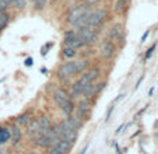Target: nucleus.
I'll use <instances>...</instances> for the list:
<instances>
[{
  "label": "nucleus",
  "instance_id": "nucleus-1",
  "mask_svg": "<svg viewBox=\"0 0 158 154\" xmlns=\"http://www.w3.org/2000/svg\"><path fill=\"white\" fill-rule=\"evenodd\" d=\"M81 126H83V123L80 121H77L74 118V115H72L60 121L57 125H53V129L57 136L60 137V140L67 142L70 144H74L77 142L78 130H80Z\"/></svg>",
  "mask_w": 158,
  "mask_h": 154
},
{
  "label": "nucleus",
  "instance_id": "nucleus-2",
  "mask_svg": "<svg viewBox=\"0 0 158 154\" xmlns=\"http://www.w3.org/2000/svg\"><path fill=\"white\" fill-rule=\"evenodd\" d=\"M93 111V100H87V98H80L78 102L76 104L74 109V118L77 121H80L81 123H84L85 121H88V116Z\"/></svg>",
  "mask_w": 158,
  "mask_h": 154
},
{
  "label": "nucleus",
  "instance_id": "nucleus-3",
  "mask_svg": "<svg viewBox=\"0 0 158 154\" xmlns=\"http://www.w3.org/2000/svg\"><path fill=\"white\" fill-rule=\"evenodd\" d=\"M106 38L110 39L112 42H115V45L118 46V49L123 48V45L126 44V36H125V30L123 25L120 23H115L109 27L106 32Z\"/></svg>",
  "mask_w": 158,
  "mask_h": 154
},
{
  "label": "nucleus",
  "instance_id": "nucleus-4",
  "mask_svg": "<svg viewBox=\"0 0 158 154\" xmlns=\"http://www.w3.org/2000/svg\"><path fill=\"white\" fill-rule=\"evenodd\" d=\"M116 50L118 46L115 45V42L108 38H104L98 45V55L102 60H110L116 55Z\"/></svg>",
  "mask_w": 158,
  "mask_h": 154
},
{
  "label": "nucleus",
  "instance_id": "nucleus-5",
  "mask_svg": "<svg viewBox=\"0 0 158 154\" xmlns=\"http://www.w3.org/2000/svg\"><path fill=\"white\" fill-rule=\"evenodd\" d=\"M108 10L105 7H101V9H95V10H91V14H89V23H88V27L91 28H95L98 30L101 25H104V23L108 20Z\"/></svg>",
  "mask_w": 158,
  "mask_h": 154
},
{
  "label": "nucleus",
  "instance_id": "nucleus-6",
  "mask_svg": "<svg viewBox=\"0 0 158 154\" xmlns=\"http://www.w3.org/2000/svg\"><path fill=\"white\" fill-rule=\"evenodd\" d=\"M76 32H77V35L83 39L85 46H91V45L97 44L99 39V32H98V30H95V28L85 27V28H81V30H76Z\"/></svg>",
  "mask_w": 158,
  "mask_h": 154
},
{
  "label": "nucleus",
  "instance_id": "nucleus-7",
  "mask_svg": "<svg viewBox=\"0 0 158 154\" xmlns=\"http://www.w3.org/2000/svg\"><path fill=\"white\" fill-rule=\"evenodd\" d=\"M63 45H64V46L74 48V49H77V50L85 48L83 39H81L80 36L77 35L76 30H67V31H64V34H63Z\"/></svg>",
  "mask_w": 158,
  "mask_h": 154
},
{
  "label": "nucleus",
  "instance_id": "nucleus-8",
  "mask_svg": "<svg viewBox=\"0 0 158 154\" xmlns=\"http://www.w3.org/2000/svg\"><path fill=\"white\" fill-rule=\"evenodd\" d=\"M99 76H101V67H99V66H91L85 73H83L80 77H78L77 80L80 81L84 87H87V86H89V84L98 81Z\"/></svg>",
  "mask_w": 158,
  "mask_h": 154
},
{
  "label": "nucleus",
  "instance_id": "nucleus-9",
  "mask_svg": "<svg viewBox=\"0 0 158 154\" xmlns=\"http://www.w3.org/2000/svg\"><path fill=\"white\" fill-rule=\"evenodd\" d=\"M88 4H78V6L73 7V9L69 10V13L66 14V24H69V25H73V24L76 23V21L78 20V18L81 17V15H84L87 11H88Z\"/></svg>",
  "mask_w": 158,
  "mask_h": 154
},
{
  "label": "nucleus",
  "instance_id": "nucleus-10",
  "mask_svg": "<svg viewBox=\"0 0 158 154\" xmlns=\"http://www.w3.org/2000/svg\"><path fill=\"white\" fill-rule=\"evenodd\" d=\"M105 86H106V81H95V83L89 84V86L85 87V90H84L83 97L81 98L93 100V98H95L97 95H99V92L105 88Z\"/></svg>",
  "mask_w": 158,
  "mask_h": 154
},
{
  "label": "nucleus",
  "instance_id": "nucleus-11",
  "mask_svg": "<svg viewBox=\"0 0 158 154\" xmlns=\"http://www.w3.org/2000/svg\"><path fill=\"white\" fill-rule=\"evenodd\" d=\"M6 127L9 129V133H10V144L13 147H17L23 142V130H21V127L17 126L15 123H13V122H10Z\"/></svg>",
  "mask_w": 158,
  "mask_h": 154
},
{
  "label": "nucleus",
  "instance_id": "nucleus-12",
  "mask_svg": "<svg viewBox=\"0 0 158 154\" xmlns=\"http://www.w3.org/2000/svg\"><path fill=\"white\" fill-rule=\"evenodd\" d=\"M52 100H53L55 104L60 108L69 100H72V98H70L69 91H67L66 88H63V87H56V88L53 90V92H52Z\"/></svg>",
  "mask_w": 158,
  "mask_h": 154
},
{
  "label": "nucleus",
  "instance_id": "nucleus-13",
  "mask_svg": "<svg viewBox=\"0 0 158 154\" xmlns=\"http://www.w3.org/2000/svg\"><path fill=\"white\" fill-rule=\"evenodd\" d=\"M32 118H34L32 113H31L30 111H25V112L20 113V115H17V116H14V118L11 119V122H13V123H15L17 126H20V127H25L31 121H32Z\"/></svg>",
  "mask_w": 158,
  "mask_h": 154
},
{
  "label": "nucleus",
  "instance_id": "nucleus-14",
  "mask_svg": "<svg viewBox=\"0 0 158 154\" xmlns=\"http://www.w3.org/2000/svg\"><path fill=\"white\" fill-rule=\"evenodd\" d=\"M74 65H76V76H80V74L85 73L87 70L89 69L91 66V60L88 58H80V59L74 60Z\"/></svg>",
  "mask_w": 158,
  "mask_h": 154
},
{
  "label": "nucleus",
  "instance_id": "nucleus-15",
  "mask_svg": "<svg viewBox=\"0 0 158 154\" xmlns=\"http://www.w3.org/2000/svg\"><path fill=\"white\" fill-rule=\"evenodd\" d=\"M39 133H41V129H39L38 121H36V118H32V121L25 126V135H27L28 139H31V137L36 136V135H39Z\"/></svg>",
  "mask_w": 158,
  "mask_h": 154
},
{
  "label": "nucleus",
  "instance_id": "nucleus-16",
  "mask_svg": "<svg viewBox=\"0 0 158 154\" xmlns=\"http://www.w3.org/2000/svg\"><path fill=\"white\" fill-rule=\"evenodd\" d=\"M36 121H38L39 129H41V133H42V132H45V130H48V129H51V127L53 126L51 118H49L46 113H39V115L36 116Z\"/></svg>",
  "mask_w": 158,
  "mask_h": 154
},
{
  "label": "nucleus",
  "instance_id": "nucleus-17",
  "mask_svg": "<svg viewBox=\"0 0 158 154\" xmlns=\"http://www.w3.org/2000/svg\"><path fill=\"white\" fill-rule=\"evenodd\" d=\"M89 14H91V9H88V11L85 13L84 15H81L74 24H73L72 27H74L76 30H81V28H85L88 27V23H89Z\"/></svg>",
  "mask_w": 158,
  "mask_h": 154
},
{
  "label": "nucleus",
  "instance_id": "nucleus-18",
  "mask_svg": "<svg viewBox=\"0 0 158 154\" xmlns=\"http://www.w3.org/2000/svg\"><path fill=\"white\" fill-rule=\"evenodd\" d=\"M78 52L77 49H74V48H70V46H64L63 45L62 48V58L66 60H74L76 58H77Z\"/></svg>",
  "mask_w": 158,
  "mask_h": 154
},
{
  "label": "nucleus",
  "instance_id": "nucleus-19",
  "mask_svg": "<svg viewBox=\"0 0 158 154\" xmlns=\"http://www.w3.org/2000/svg\"><path fill=\"white\" fill-rule=\"evenodd\" d=\"M74 109H76V102L73 100H69L64 105L60 107V111H62V113L66 118H67V116H72L73 113H74Z\"/></svg>",
  "mask_w": 158,
  "mask_h": 154
},
{
  "label": "nucleus",
  "instance_id": "nucleus-20",
  "mask_svg": "<svg viewBox=\"0 0 158 154\" xmlns=\"http://www.w3.org/2000/svg\"><path fill=\"white\" fill-rule=\"evenodd\" d=\"M7 143H10L9 129H7L6 126H2V125H0V147L7 146Z\"/></svg>",
  "mask_w": 158,
  "mask_h": 154
},
{
  "label": "nucleus",
  "instance_id": "nucleus-21",
  "mask_svg": "<svg viewBox=\"0 0 158 154\" xmlns=\"http://www.w3.org/2000/svg\"><path fill=\"white\" fill-rule=\"evenodd\" d=\"M127 6V0H116L114 4V13L115 14H123Z\"/></svg>",
  "mask_w": 158,
  "mask_h": 154
},
{
  "label": "nucleus",
  "instance_id": "nucleus-22",
  "mask_svg": "<svg viewBox=\"0 0 158 154\" xmlns=\"http://www.w3.org/2000/svg\"><path fill=\"white\" fill-rule=\"evenodd\" d=\"M49 0H32V7H34V11L36 13H41L46 9L48 6Z\"/></svg>",
  "mask_w": 158,
  "mask_h": 154
},
{
  "label": "nucleus",
  "instance_id": "nucleus-23",
  "mask_svg": "<svg viewBox=\"0 0 158 154\" xmlns=\"http://www.w3.org/2000/svg\"><path fill=\"white\" fill-rule=\"evenodd\" d=\"M10 14L7 11H4V13H0V28H2V31L4 30V28L9 25V23H10Z\"/></svg>",
  "mask_w": 158,
  "mask_h": 154
},
{
  "label": "nucleus",
  "instance_id": "nucleus-24",
  "mask_svg": "<svg viewBox=\"0 0 158 154\" xmlns=\"http://www.w3.org/2000/svg\"><path fill=\"white\" fill-rule=\"evenodd\" d=\"M13 7H14L17 11H23L27 7V0H13Z\"/></svg>",
  "mask_w": 158,
  "mask_h": 154
},
{
  "label": "nucleus",
  "instance_id": "nucleus-25",
  "mask_svg": "<svg viewBox=\"0 0 158 154\" xmlns=\"http://www.w3.org/2000/svg\"><path fill=\"white\" fill-rule=\"evenodd\" d=\"M48 154H63V153L59 150V147H57V146H53V147L48 148Z\"/></svg>",
  "mask_w": 158,
  "mask_h": 154
},
{
  "label": "nucleus",
  "instance_id": "nucleus-26",
  "mask_svg": "<svg viewBox=\"0 0 158 154\" xmlns=\"http://www.w3.org/2000/svg\"><path fill=\"white\" fill-rule=\"evenodd\" d=\"M0 154H11V148L9 146H3L0 147Z\"/></svg>",
  "mask_w": 158,
  "mask_h": 154
},
{
  "label": "nucleus",
  "instance_id": "nucleus-27",
  "mask_svg": "<svg viewBox=\"0 0 158 154\" xmlns=\"http://www.w3.org/2000/svg\"><path fill=\"white\" fill-rule=\"evenodd\" d=\"M154 48H155V45H152V46L150 48V49H148V50H147V52H146V56H144V58H146V59H148V58H150V56H151V55H152V50H154Z\"/></svg>",
  "mask_w": 158,
  "mask_h": 154
},
{
  "label": "nucleus",
  "instance_id": "nucleus-28",
  "mask_svg": "<svg viewBox=\"0 0 158 154\" xmlns=\"http://www.w3.org/2000/svg\"><path fill=\"white\" fill-rule=\"evenodd\" d=\"M114 105H115V102L112 105L109 107V109H108V113H106V119L105 121H109V118H110V113H112V111H114Z\"/></svg>",
  "mask_w": 158,
  "mask_h": 154
},
{
  "label": "nucleus",
  "instance_id": "nucleus-29",
  "mask_svg": "<svg viewBox=\"0 0 158 154\" xmlns=\"http://www.w3.org/2000/svg\"><path fill=\"white\" fill-rule=\"evenodd\" d=\"M0 3H3L4 6H7V7H10L13 4V0H0Z\"/></svg>",
  "mask_w": 158,
  "mask_h": 154
},
{
  "label": "nucleus",
  "instance_id": "nucleus-30",
  "mask_svg": "<svg viewBox=\"0 0 158 154\" xmlns=\"http://www.w3.org/2000/svg\"><path fill=\"white\" fill-rule=\"evenodd\" d=\"M148 34H150V31H148V30H147V31H146V32H144V34H143V36H141V42H144V41H146V38H147V36H148Z\"/></svg>",
  "mask_w": 158,
  "mask_h": 154
},
{
  "label": "nucleus",
  "instance_id": "nucleus-31",
  "mask_svg": "<svg viewBox=\"0 0 158 154\" xmlns=\"http://www.w3.org/2000/svg\"><path fill=\"white\" fill-rule=\"evenodd\" d=\"M141 81H143V76H141V77H140V79H139L137 84H136V86H134V90H137V88H139V86H140V84H141Z\"/></svg>",
  "mask_w": 158,
  "mask_h": 154
},
{
  "label": "nucleus",
  "instance_id": "nucleus-32",
  "mask_svg": "<svg viewBox=\"0 0 158 154\" xmlns=\"http://www.w3.org/2000/svg\"><path fill=\"white\" fill-rule=\"evenodd\" d=\"M25 154H39L36 150H28V151H25Z\"/></svg>",
  "mask_w": 158,
  "mask_h": 154
},
{
  "label": "nucleus",
  "instance_id": "nucleus-33",
  "mask_svg": "<svg viewBox=\"0 0 158 154\" xmlns=\"http://www.w3.org/2000/svg\"><path fill=\"white\" fill-rule=\"evenodd\" d=\"M25 65H27V66H31V65H32V59H31V58H28V59L25 60Z\"/></svg>",
  "mask_w": 158,
  "mask_h": 154
},
{
  "label": "nucleus",
  "instance_id": "nucleus-34",
  "mask_svg": "<svg viewBox=\"0 0 158 154\" xmlns=\"http://www.w3.org/2000/svg\"><path fill=\"white\" fill-rule=\"evenodd\" d=\"M87 148H88V144H87V146H84V148H83V150H81V153H80V154H85Z\"/></svg>",
  "mask_w": 158,
  "mask_h": 154
},
{
  "label": "nucleus",
  "instance_id": "nucleus-35",
  "mask_svg": "<svg viewBox=\"0 0 158 154\" xmlns=\"http://www.w3.org/2000/svg\"><path fill=\"white\" fill-rule=\"evenodd\" d=\"M57 2H59V0H49V3H51L52 6H53V4H56Z\"/></svg>",
  "mask_w": 158,
  "mask_h": 154
},
{
  "label": "nucleus",
  "instance_id": "nucleus-36",
  "mask_svg": "<svg viewBox=\"0 0 158 154\" xmlns=\"http://www.w3.org/2000/svg\"><path fill=\"white\" fill-rule=\"evenodd\" d=\"M0 32H2V28H0Z\"/></svg>",
  "mask_w": 158,
  "mask_h": 154
}]
</instances>
